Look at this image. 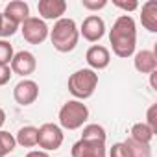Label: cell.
Wrapping results in <instances>:
<instances>
[{
    "mask_svg": "<svg viewBox=\"0 0 157 157\" xmlns=\"http://www.w3.org/2000/svg\"><path fill=\"white\" fill-rule=\"evenodd\" d=\"M109 43L113 48V54L128 59L135 54V46H137V26L135 21L129 15H120L113 28L109 30Z\"/></svg>",
    "mask_w": 157,
    "mask_h": 157,
    "instance_id": "obj_1",
    "label": "cell"
},
{
    "mask_svg": "<svg viewBox=\"0 0 157 157\" xmlns=\"http://www.w3.org/2000/svg\"><path fill=\"white\" fill-rule=\"evenodd\" d=\"M48 35H50L54 48L61 54H67V52H72L76 48L78 39H80V30H78V26L72 19L63 17V19L56 21V24Z\"/></svg>",
    "mask_w": 157,
    "mask_h": 157,
    "instance_id": "obj_2",
    "label": "cell"
},
{
    "mask_svg": "<svg viewBox=\"0 0 157 157\" xmlns=\"http://www.w3.org/2000/svg\"><path fill=\"white\" fill-rule=\"evenodd\" d=\"M98 87V74L91 68H80L68 78V91L76 100H87Z\"/></svg>",
    "mask_w": 157,
    "mask_h": 157,
    "instance_id": "obj_3",
    "label": "cell"
},
{
    "mask_svg": "<svg viewBox=\"0 0 157 157\" xmlns=\"http://www.w3.org/2000/svg\"><path fill=\"white\" fill-rule=\"evenodd\" d=\"M89 118V109L80 100H68L59 109V124L63 129H80Z\"/></svg>",
    "mask_w": 157,
    "mask_h": 157,
    "instance_id": "obj_4",
    "label": "cell"
},
{
    "mask_svg": "<svg viewBox=\"0 0 157 157\" xmlns=\"http://www.w3.org/2000/svg\"><path fill=\"white\" fill-rule=\"evenodd\" d=\"M65 140L63 129L57 124H43L41 128H37V146L43 148V151H54L57 148H61Z\"/></svg>",
    "mask_w": 157,
    "mask_h": 157,
    "instance_id": "obj_5",
    "label": "cell"
},
{
    "mask_svg": "<svg viewBox=\"0 0 157 157\" xmlns=\"http://www.w3.org/2000/svg\"><path fill=\"white\" fill-rule=\"evenodd\" d=\"M21 32H22L24 41H28L30 44H41L50 33L46 22L39 17H28L21 24Z\"/></svg>",
    "mask_w": 157,
    "mask_h": 157,
    "instance_id": "obj_6",
    "label": "cell"
},
{
    "mask_svg": "<svg viewBox=\"0 0 157 157\" xmlns=\"http://www.w3.org/2000/svg\"><path fill=\"white\" fill-rule=\"evenodd\" d=\"M39 96V85L33 80H21L13 89V98L19 105H32Z\"/></svg>",
    "mask_w": 157,
    "mask_h": 157,
    "instance_id": "obj_7",
    "label": "cell"
},
{
    "mask_svg": "<svg viewBox=\"0 0 157 157\" xmlns=\"http://www.w3.org/2000/svg\"><path fill=\"white\" fill-rule=\"evenodd\" d=\"M35 67H37V59H35V56H33L32 52H28V50H22V52L13 54V59H11V63H10L11 72H13V74H19V76H22V78L33 74Z\"/></svg>",
    "mask_w": 157,
    "mask_h": 157,
    "instance_id": "obj_8",
    "label": "cell"
},
{
    "mask_svg": "<svg viewBox=\"0 0 157 157\" xmlns=\"http://www.w3.org/2000/svg\"><path fill=\"white\" fill-rule=\"evenodd\" d=\"M80 33H82L83 39H87L89 43L100 41V39L105 35V22H104V19L98 17V15H89V17L83 21V24H82V28H80Z\"/></svg>",
    "mask_w": 157,
    "mask_h": 157,
    "instance_id": "obj_9",
    "label": "cell"
},
{
    "mask_svg": "<svg viewBox=\"0 0 157 157\" xmlns=\"http://www.w3.org/2000/svg\"><path fill=\"white\" fill-rule=\"evenodd\" d=\"M37 11L43 21H59L67 11L65 0H39Z\"/></svg>",
    "mask_w": 157,
    "mask_h": 157,
    "instance_id": "obj_10",
    "label": "cell"
},
{
    "mask_svg": "<svg viewBox=\"0 0 157 157\" xmlns=\"http://www.w3.org/2000/svg\"><path fill=\"white\" fill-rule=\"evenodd\" d=\"M85 59H87L91 70L96 72V70H104V68L109 67V63H111V54H109V50H107L105 46H102V44H93V46L87 50Z\"/></svg>",
    "mask_w": 157,
    "mask_h": 157,
    "instance_id": "obj_11",
    "label": "cell"
},
{
    "mask_svg": "<svg viewBox=\"0 0 157 157\" xmlns=\"http://www.w3.org/2000/svg\"><path fill=\"white\" fill-rule=\"evenodd\" d=\"M72 157H105V144L80 139L70 150Z\"/></svg>",
    "mask_w": 157,
    "mask_h": 157,
    "instance_id": "obj_12",
    "label": "cell"
},
{
    "mask_svg": "<svg viewBox=\"0 0 157 157\" xmlns=\"http://www.w3.org/2000/svg\"><path fill=\"white\" fill-rule=\"evenodd\" d=\"M133 65L140 74H151L153 70H157V56H155V52L140 50L135 54Z\"/></svg>",
    "mask_w": 157,
    "mask_h": 157,
    "instance_id": "obj_13",
    "label": "cell"
},
{
    "mask_svg": "<svg viewBox=\"0 0 157 157\" xmlns=\"http://www.w3.org/2000/svg\"><path fill=\"white\" fill-rule=\"evenodd\" d=\"M4 15L13 21L15 24H22L28 17H30V6L26 2H22V0H13V2H10L4 10Z\"/></svg>",
    "mask_w": 157,
    "mask_h": 157,
    "instance_id": "obj_14",
    "label": "cell"
},
{
    "mask_svg": "<svg viewBox=\"0 0 157 157\" xmlns=\"http://www.w3.org/2000/svg\"><path fill=\"white\" fill-rule=\"evenodd\" d=\"M140 22L148 32H151V33L157 32V2L155 0H148V2L142 4Z\"/></svg>",
    "mask_w": 157,
    "mask_h": 157,
    "instance_id": "obj_15",
    "label": "cell"
},
{
    "mask_svg": "<svg viewBox=\"0 0 157 157\" xmlns=\"http://www.w3.org/2000/svg\"><path fill=\"white\" fill-rule=\"evenodd\" d=\"M17 144L24 146V148H33L37 146V128L35 126H24L19 129L17 137H15Z\"/></svg>",
    "mask_w": 157,
    "mask_h": 157,
    "instance_id": "obj_16",
    "label": "cell"
},
{
    "mask_svg": "<svg viewBox=\"0 0 157 157\" xmlns=\"http://www.w3.org/2000/svg\"><path fill=\"white\" fill-rule=\"evenodd\" d=\"M153 131L144 124V122H137V124H133V128H131V140H135V142H140V144H150L151 142V139H153Z\"/></svg>",
    "mask_w": 157,
    "mask_h": 157,
    "instance_id": "obj_17",
    "label": "cell"
},
{
    "mask_svg": "<svg viewBox=\"0 0 157 157\" xmlns=\"http://www.w3.org/2000/svg\"><path fill=\"white\" fill-rule=\"evenodd\" d=\"M82 139L83 140H91V142H102V144H105L107 135H105V129L102 126H98V124H87L83 128Z\"/></svg>",
    "mask_w": 157,
    "mask_h": 157,
    "instance_id": "obj_18",
    "label": "cell"
},
{
    "mask_svg": "<svg viewBox=\"0 0 157 157\" xmlns=\"http://www.w3.org/2000/svg\"><path fill=\"white\" fill-rule=\"evenodd\" d=\"M15 146H17V140L10 131H0V151L8 155L15 150Z\"/></svg>",
    "mask_w": 157,
    "mask_h": 157,
    "instance_id": "obj_19",
    "label": "cell"
},
{
    "mask_svg": "<svg viewBox=\"0 0 157 157\" xmlns=\"http://www.w3.org/2000/svg\"><path fill=\"white\" fill-rule=\"evenodd\" d=\"M19 30V24L10 21L4 13H0V37H11Z\"/></svg>",
    "mask_w": 157,
    "mask_h": 157,
    "instance_id": "obj_20",
    "label": "cell"
},
{
    "mask_svg": "<svg viewBox=\"0 0 157 157\" xmlns=\"http://www.w3.org/2000/svg\"><path fill=\"white\" fill-rule=\"evenodd\" d=\"M124 142L129 146L133 157H151L150 144H140V142H135V140H131V139H128V140H124Z\"/></svg>",
    "mask_w": 157,
    "mask_h": 157,
    "instance_id": "obj_21",
    "label": "cell"
},
{
    "mask_svg": "<svg viewBox=\"0 0 157 157\" xmlns=\"http://www.w3.org/2000/svg\"><path fill=\"white\" fill-rule=\"evenodd\" d=\"M13 59V46L4 41V39H0V65H10Z\"/></svg>",
    "mask_w": 157,
    "mask_h": 157,
    "instance_id": "obj_22",
    "label": "cell"
},
{
    "mask_svg": "<svg viewBox=\"0 0 157 157\" xmlns=\"http://www.w3.org/2000/svg\"><path fill=\"white\" fill-rule=\"evenodd\" d=\"M109 157H133V153L126 142H115L109 150Z\"/></svg>",
    "mask_w": 157,
    "mask_h": 157,
    "instance_id": "obj_23",
    "label": "cell"
},
{
    "mask_svg": "<svg viewBox=\"0 0 157 157\" xmlns=\"http://www.w3.org/2000/svg\"><path fill=\"white\" fill-rule=\"evenodd\" d=\"M155 113H157V104H153V105L148 109V115H146V118H148V120L144 122V124L153 131V133H157V117H155Z\"/></svg>",
    "mask_w": 157,
    "mask_h": 157,
    "instance_id": "obj_24",
    "label": "cell"
},
{
    "mask_svg": "<svg viewBox=\"0 0 157 157\" xmlns=\"http://www.w3.org/2000/svg\"><path fill=\"white\" fill-rule=\"evenodd\" d=\"M82 6L89 11H98L107 6V0H82Z\"/></svg>",
    "mask_w": 157,
    "mask_h": 157,
    "instance_id": "obj_25",
    "label": "cell"
},
{
    "mask_svg": "<svg viewBox=\"0 0 157 157\" xmlns=\"http://www.w3.org/2000/svg\"><path fill=\"white\" fill-rule=\"evenodd\" d=\"M113 4L124 11H135L139 8V2H135V0H129V2H122V0H113Z\"/></svg>",
    "mask_w": 157,
    "mask_h": 157,
    "instance_id": "obj_26",
    "label": "cell"
},
{
    "mask_svg": "<svg viewBox=\"0 0 157 157\" xmlns=\"http://www.w3.org/2000/svg\"><path fill=\"white\" fill-rule=\"evenodd\" d=\"M11 76H13V72H11L10 65H0V85H6L11 80Z\"/></svg>",
    "mask_w": 157,
    "mask_h": 157,
    "instance_id": "obj_27",
    "label": "cell"
},
{
    "mask_svg": "<svg viewBox=\"0 0 157 157\" xmlns=\"http://www.w3.org/2000/svg\"><path fill=\"white\" fill-rule=\"evenodd\" d=\"M26 157H50V155L46 151H43V150H33V151L26 153Z\"/></svg>",
    "mask_w": 157,
    "mask_h": 157,
    "instance_id": "obj_28",
    "label": "cell"
},
{
    "mask_svg": "<svg viewBox=\"0 0 157 157\" xmlns=\"http://www.w3.org/2000/svg\"><path fill=\"white\" fill-rule=\"evenodd\" d=\"M4 122H6V113H4V109L0 107V128L4 126Z\"/></svg>",
    "mask_w": 157,
    "mask_h": 157,
    "instance_id": "obj_29",
    "label": "cell"
},
{
    "mask_svg": "<svg viewBox=\"0 0 157 157\" xmlns=\"http://www.w3.org/2000/svg\"><path fill=\"white\" fill-rule=\"evenodd\" d=\"M0 157H6V155H4V153H2V151H0Z\"/></svg>",
    "mask_w": 157,
    "mask_h": 157,
    "instance_id": "obj_30",
    "label": "cell"
}]
</instances>
